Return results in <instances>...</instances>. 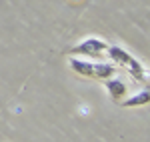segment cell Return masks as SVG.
<instances>
[{
	"instance_id": "4",
	"label": "cell",
	"mask_w": 150,
	"mask_h": 142,
	"mask_svg": "<svg viewBox=\"0 0 150 142\" xmlns=\"http://www.w3.org/2000/svg\"><path fill=\"white\" fill-rule=\"evenodd\" d=\"M104 88H106V92L112 100H120L126 94V82H122L120 78H114V76L104 80Z\"/></svg>"
},
{
	"instance_id": "2",
	"label": "cell",
	"mask_w": 150,
	"mask_h": 142,
	"mask_svg": "<svg viewBox=\"0 0 150 142\" xmlns=\"http://www.w3.org/2000/svg\"><path fill=\"white\" fill-rule=\"evenodd\" d=\"M106 52H108V56H110V60H112L114 64H122V66H124L134 78H138V80L146 78V70H144V66H142L136 58H132L124 48H120V46H106Z\"/></svg>"
},
{
	"instance_id": "1",
	"label": "cell",
	"mask_w": 150,
	"mask_h": 142,
	"mask_svg": "<svg viewBox=\"0 0 150 142\" xmlns=\"http://www.w3.org/2000/svg\"><path fill=\"white\" fill-rule=\"evenodd\" d=\"M68 64L74 72H78L80 76H86V78L106 80L116 74V66L110 62H90V60H84L82 56H70Z\"/></svg>"
},
{
	"instance_id": "5",
	"label": "cell",
	"mask_w": 150,
	"mask_h": 142,
	"mask_svg": "<svg viewBox=\"0 0 150 142\" xmlns=\"http://www.w3.org/2000/svg\"><path fill=\"white\" fill-rule=\"evenodd\" d=\"M148 102H150V92H148V88H144V90L136 92L134 96L126 98V100L122 102V106L132 108V106H142V104H148Z\"/></svg>"
},
{
	"instance_id": "3",
	"label": "cell",
	"mask_w": 150,
	"mask_h": 142,
	"mask_svg": "<svg viewBox=\"0 0 150 142\" xmlns=\"http://www.w3.org/2000/svg\"><path fill=\"white\" fill-rule=\"evenodd\" d=\"M106 42H104L102 38H86V40H82L78 42L76 46H72L68 50L72 56H82V58H100L104 52H106Z\"/></svg>"
}]
</instances>
